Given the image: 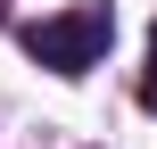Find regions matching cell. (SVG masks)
Wrapping results in <instances>:
<instances>
[{
    "label": "cell",
    "instance_id": "1",
    "mask_svg": "<svg viewBox=\"0 0 157 149\" xmlns=\"http://www.w3.org/2000/svg\"><path fill=\"white\" fill-rule=\"evenodd\" d=\"M116 41V8L108 0H83V8H58L41 25H25V58L50 66V75H91Z\"/></svg>",
    "mask_w": 157,
    "mask_h": 149
},
{
    "label": "cell",
    "instance_id": "2",
    "mask_svg": "<svg viewBox=\"0 0 157 149\" xmlns=\"http://www.w3.org/2000/svg\"><path fill=\"white\" fill-rule=\"evenodd\" d=\"M141 108L157 116V58H149V75H141Z\"/></svg>",
    "mask_w": 157,
    "mask_h": 149
}]
</instances>
